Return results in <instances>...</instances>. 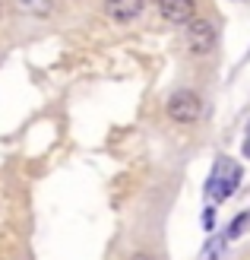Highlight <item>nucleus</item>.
Here are the masks:
<instances>
[{
  "label": "nucleus",
  "mask_w": 250,
  "mask_h": 260,
  "mask_svg": "<svg viewBox=\"0 0 250 260\" xmlns=\"http://www.w3.org/2000/svg\"><path fill=\"white\" fill-rule=\"evenodd\" d=\"M238 181H241V165H234L228 159H219L216 168H212V175H209V181H206V193L216 203H222V200H228L234 193Z\"/></svg>",
  "instance_id": "f257e3e1"
},
{
  "label": "nucleus",
  "mask_w": 250,
  "mask_h": 260,
  "mask_svg": "<svg viewBox=\"0 0 250 260\" xmlns=\"http://www.w3.org/2000/svg\"><path fill=\"white\" fill-rule=\"evenodd\" d=\"M165 111H168V118L177 121V124H193V121L203 118V99L196 92H190V89H177V92H171Z\"/></svg>",
  "instance_id": "f03ea898"
},
{
  "label": "nucleus",
  "mask_w": 250,
  "mask_h": 260,
  "mask_svg": "<svg viewBox=\"0 0 250 260\" xmlns=\"http://www.w3.org/2000/svg\"><path fill=\"white\" fill-rule=\"evenodd\" d=\"M184 45L193 57H206L209 51L216 48V25L206 19H193L187 25V35H184Z\"/></svg>",
  "instance_id": "7ed1b4c3"
},
{
  "label": "nucleus",
  "mask_w": 250,
  "mask_h": 260,
  "mask_svg": "<svg viewBox=\"0 0 250 260\" xmlns=\"http://www.w3.org/2000/svg\"><path fill=\"white\" fill-rule=\"evenodd\" d=\"M159 16L171 25H190L196 19V0H159Z\"/></svg>",
  "instance_id": "20e7f679"
},
{
  "label": "nucleus",
  "mask_w": 250,
  "mask_h": 260,
  "mask_svg": "<svg viewBox=\"0 0 250 260\" xmlns=\"http://www.w3.org/2000/svg\"><path fill=\"white\" fill-rule=\"evenodd\" d=\"M146 10V0H104V16L111 22H133Z\"/></svg>",
  "instance_id": "39448f33"
},
{
  "label": "nucleus",
  "mask_w": 250,
  "mask_h": 260,
  "mask_svg": "<svg viewBox=\"0 0 250 260\" xmlns=\"http://www.w3.org/2000/svg\"><path fill=\"white\" fill-rule=\"evenodd\" d=\"M22 13H32V16H48L51 13V0H19Z\"/></svg>",
  "instance_id": "423d86ee"
},
{
  "label": "nucleus",
  "mask_w": 250,
  "mask_h": 260,
  "mask_svg": "<svg viewBox=\"0 0 250 260\" xmlns=\"http://www.w3.org/2000/svg\"><path fill=\"white\" fill-rule=\"evenodd\" d=\"M247 222H250V213H238V219L228 225V232H225V238H238L241 232L247 229Z\"/></svg>",
  "instance_id": "0eeeda50"
},
{
  "label": "nucleus",
  "mask_w": 250,
  "mask_h": 260,
  "mask_svg": "<svg viewBox=\"0 0 250 260\" xmlns=\"http://www.w3.org/2000/svg\"><path fill=\"white\" fill-rule=\"evenodd\" d=\"M222 244H225V238H212V244L203 251V260H216L219 257V251H222Z\"/></svg>",
  "instance_id": "6e6552de"
},
{
  "label": "nucleus",
  "mask_w": 250,
  "mask_h": 260,
  "mask_svg": "<svg viewBox=\"0 0 250 260\" xmlns=\"http://www.w3.org/2000/svg\"><path fill=\"white\" fill-rule=\"evenodd\" d=\"M200 222H203L206 232H212V225H216V210H212V206H209V210H203V219H200Z\"/></svg>",
  "instance_id": "1a4fd4ad"
},
{
  "label": "nucleus",
  "mask_w": 250,
  "mask_h": 260,
  "mask_svg": "<svg viewBox=\"0 0 250 260\" xmlns=\"http://www.w3.org/2000/svg\"><path fill=\"white\" fill-rule=\"evenodd\" d=\"M130 260H155V257H152V254H146V251H136V254L130 257Z\"/></svg>",
  "instance_id": "9d476101"
},
{
  "label": "nucleus",
  "mask_w": 250,
  "mask_h": 260,
  "mask_svg": "<svg viewBox=\"0 0 250 260\" xmlns=\"http://www.w3.org/2000/svg\"><path fill=\"white\" fill-rule=\"evenodd\" d=\"M0 13H4V4H0Z\"/></svg>",
  "instance_id": "9b49d317"
}]
</instances>
